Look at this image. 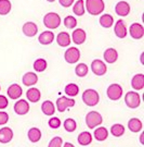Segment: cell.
Masks as SVG:
<instances>
[{
    "instance_id": "obj_1",
    "label": "cell",
    "mask_w": 144,
    "mask_h": 147,
    "mask_svg": "<svg viewBox=\"0 0 144 147\" xmlns=\"http://www.w3.org/2000/svg\"><path fill=\"white\" fill-rule=\"evenodd\" d=\"M105 5L103 0H86V9L91 16H99L104 11Z\"/></svg>"
},
{
    "instance_id": "obj_2",
    "label": "cell",
    "mask_w": 144,
    "mask_h": 147,
    "mask_svg": "<svg viewBox=\"0 0 144 147\" xmlns=\"http://www.w3.org/2000/svg\"><path fill=\"white\" fill-rule=\"evenodd\" d=\"M43 24H45V26L50 30L57 28L61 24V18L57 13L49 12L43 16Z\"/></svg>"
},
{
    "instance_id": "obj_3",
    "label": "cell",
    "mask_w": 144,
    "mask_h": 147,
    "mask_svg": "<svg viewBox=\"0 0 144 147\" xmlns=\"http://www.w3.org/2000/svg\"><path fill=\"white\" fill-rule=\"evenodd\" d=\"M82 100L87 106H95L100 100V95L95 89H86L82 94Z\"/></svg>"
},
{
    "instance_id": "obj_4",
    "label": "cell",
    "mask_w": 144,
    "mask_h": 147,
    "mask_svg": "<svg viewBox=\"0 0 144 147\" xmlns=\"http://www.w3.org/2000/svg\"><path fill=\"white\" fill-rule=\"evenodd\" d=\"M102 122L103 118L98 111H90L86 116V123L89 129H94L97 125H100Z\"/></svg>"
},
{
    "instance_id": "obj_5",
    "label": "cell",
    "mask_w": 144,
    "mask_h": 147,
    "mask_svg": "<svg viewBox=\"0 0 144 147\" xmlns=\"http://www.w3.org/2000/svg\"><path fill=\"white\" fill-rule=\"evenodd\" d=\"M125 102L131 109L138 108L140 106V104H141L140 95L138 93H135V92H128L126 94V96H125Z\"/></svg>"
},
{
    "instance_id": "obj_6",
    "label": "cell",
    "mask_w": 144,
    "mask_h": 147,
    "mask_svg": "<svg viewBox=\"0 0 144 147\" xmlns=\"http://www.w3.org/2000/svg\"><path fill=\"white\" fill-rule=\"evenodd\" d=\"M106 93H107V96L109 99L118 100L123 96V87L119 84H112L108 86Z\"/></svg>"
},
{
    "instance_id": "obj_7",
    "label": "cell",
    "mask_w": 144,
    "mask_h": 147,
    "mask_svg": "<svg viewBox=\"0 0 144 147\" xmlns=\"http://www.w3.org/2000/svg\"><path fill=\"white\" fill-rule=\"evenodd\" d=\"M64 58L66 60V62L68 63H76L80 58V51L79 49H77L76 47H71L68 48L65 55H64Z\"/></svg>"
},
{
    "instance_id": "obj_8",
    "label": "cell",
    "mask_w": 144,
    "mask_h": 147,
    "mask_svg": "<svg viewBox=\"0 0 144 147\" xmlns=\"http://www.w3.org/2000/svg\"><path fill=\"white\" fill-rule=\"evenodd\" d=\"M91 70H92V72L95 74V75L101 76V75H104V74L106 73L107 68H106L105 63L103 62V61L99 60V59H95V60H93L92 63H91Z\"/></svg>"
},
{
    "instance_id": "obj_9",
    "label": "cell",
    "mask_w": 144,
    "mask_h": 147,
    "mask_svg": "<svg viewBox=\"0 0 144 147\" xmlns=\"http://www.w3.org/2000/svg\"><path fill=\"white\" fill-rule=\"evenodd\" d=\"M75 106V100L67 98L65 96H62L57 100V107L59 112H64L68 107H74Z\"/></svg>"
},
{
    "instance_id": "obj_10",
    "label": "cell",
    "mask_w": 144,
    "mask_h": 147,
    "mask_svg": "<svg viewBox=\"0 0 144 147\" xmlns=\"http://www.w3.org/2000/svg\"><path fill=\"white\" fill-rule=\"evenodd\" d=\"M130 35L134 39H141L144 36V27L140 23H133L130 25Z\"/></svg>"
},
{
    "instance_id": "obj_11",
    "label": "cell",
    "mask_w": 144,
    "mask_h": 147,
    "mask_svg": "<svg viewBox=\"0 0 144 147\" xmlns=\"http://www.w3.org/2000/svg\"><path fill=\"white\" fill-rule=\"evenodd\" d=\"M14 111L20 116H24L29 111V104L25 99H20L14 105Z\"/></svg>"
},
{
    "instance_id": "obj_12",
    "label": "cell",
    "mask_w": 144,
    "mask_h": 147,
    "mask_svg": "<svg viewBox=\"0 0 144 147\" xmlns=\"http://www.w3.org/2000/svg\"><path fill=\"white\" fill-rule=\"evenodd\" d=\"M115 12L119 16H127L130 13V5L127 1H119L115 7Z\"/></svg>"
},
{
    "instance_id": "obj_13",
    "label": "cell",
    "mask_w": 144,
    "mask_h": 147,
    "mask_svg": "<svg viewBox=\"0 0 144 147\" xmlns=\"http://www.w3.org/2000/svg\"><path fill=\"white\" fill-rule=\"evenodd\" d=\"M73 42H75L76 45H81L86 42V38H87V35H86V32L83 31L82 28H77L73 32Z\"/></svg>"
},
{
    "instance_id": "obj_14",
    "label": "cell",
    "mask_w": 144,
    "mask_h": 147,
    "mask_svg": "<svg viewBox=\"0 0 144 147\" xmlns=\"http://www.w3.org/2000/svg\"><path fill=\"white\" fill-rule=\"evenodd\" d=\"M23 33L25 34L27 37H33L35 36L38 32V26L34 22H26L25 24L23 25Z\"/></svg>"
},
{
    "instance_id": "obj_15",
    "label": "cell",
    "mask_w": 144,
    "mask_h": 147,
    "mask_svg": "<svg viewBox=\"0 0 144 147\" xmlns=\"http://www.w3.org/2000/svg\"><path fill=\"white\" fill-rule=\"evenodd\" d=\"M12 138H13V131L10 127L5 126V127H2L0 130V143L7 144V143L10 142Z\"/></svg>"
},
{
    "instance_id": "obj_16",
    "label": "cell",
    "mask_w": 144,
    "mask_h": 147,
    "mask_svg": "<svg viewBox=\"0 0 144 147\" xmlns=\"http://www.w3.org/2000/svg\"><path fill=\"white\" fill-rule=\"evenodd\" d=\"M114 31H115V34L116 36L119 37V38H125L126 35H127V27H126V24L123 20H118L115 24V27H114Z\"/></svg>"
},
{
    "instance_id": "obj_17",
    "label": "cell",
    "mask_w": 144,
    "mask_h": 147,
    "mask_svg": "<svg viewBox=\"0 0 144 147\" xmlns=\"http://www.w3.org/2000/svg\"><path fill=\"white\" fill-rule=\"evenodd\" d=\"M22 93H23V89L19 84H12L8 88V96L11 99H17L22 96Z\"/></svg>"
},
{
    "instance_id": "obj_18",
    "label": "cell",
    "mask_w": 144,
    "mask_h": 147,
    "mask_svg": "<svg viewBox=\"0 0 144 147\" xmlns=\"http://www.w3.org/2000/svg\"><path fill=\"white\" fill-rule=\"evenodd\" d=\"M104 59L107 63H114L118 59V53L114 48H108L104 53Z\"/></svg>"
},
{
    "instance_id": "obj_19",
    "label": "cell",
    "mask_w": 144,
    "mask_h": 147,
    "mask_svg": "<svg viewBox=\"0 0 144 147\" xmlns=\"http://www.w3.org/2000/svg\"><path fill=\"white\" fill-rule=\"evenodd\" d=\"M26 97L31 102H37L40 100V90L36 87H31L26 92Z\"/></svg>"
},
{
    "instance_id": "obj_20",
    "label": "cell",
    "mask_w": 144,
    "mask_h": 147,
    "mask_svg": "<svg viewBox=\"0 0 144 147\" xmlns=\"http://www.w3.org/2000/svg\"><path fill=\"white\" fill-rule=\"evenodd\" d=\"M53 39H54V34L50 31L42 32L38 37V40L41 45H49L53 42Z\"/></svg>"
},
{
    "instance_id": "obj_21",
    "label": "cell",
    "mask_w": 144,
    "mask_h": 147,
    "mask_svg": "<svg viewBox=\"0 0 144 147\" xmlns=\"http://www.w3.org/2000/svg\"><path fill=\"white\" fill-rule=\"evenodd\" d=\"M38 82V76L34 72H27L23 76V84L25 86H33Z\"/></svg>"
},
{
    "instance_id": "obj_22",
    "label": "cell",
    "mask_w": 144,
    "mask_h": 147,
    "mask_svg": "<svg viewBox=\"0 0 144 147\" xmlns=\"http://www.w3.org/2000/svg\"><path fill=\"white\" fill-rule=\"evenodd\" d=\"M131 86L137 90L143 89L144 87V75L141 74H135L132 80H131Z\"/></svg>"
},
{
    "instance_id": "obj_23",
    "label": "cell",
    "mask_w": 144,
    "mask_h": 147,
    "mask_svg": "<svg viewBox=\"0 0 144 147\" xmlns=\"http://www.w3.org/2000/svg\"><path fill=\"white\" fill-rule=\"evenodd\" d=\"M57 42L61 47H67L71 44V36H69V34L66 33V32H61L57 35Z\"/></svg>"
},
{
    "instance_id": "obj_24",
    "label": "cell",
    "mask_w": 144,
    "mask_h": 147,
    "mask_svg": "<svg viewBox=\"0 0 144 147\" xmlns=\"http://www.w3.org/2000/svg\"><path fill=\"white\" fill-rule=\"evenodd\" d=\"M142 126H143L142 121L138 118H132L128 121V127L131 132H134V133L140 132L142 130Z\"/></svg>"
},
{
    "instance_id": "obj_25",
    "label": "cell",
    "mask_w": 144,
    "mask_h": 147,
    "mask_svg": "<svg viewBox=\"0 0 144 147\" xmlns=\"http://www.w3.org/2000/svg\"><path fill=\"white\" fill-rule=\"evenodd\" d=\"M41 110L46 116H53V113L55 112V108L53 102L50 100H46L43 101V104L41 105Z\"/></svg>"
},
{
    "instance_id": "obj_26",
    "label": "cell",
    "mask_w": 144,
    "mask_h": 147,
    "mask_svg": "<svg viewBox=\"0 0 144 147\" xmlns=\"http://www.w3.org/2000/svg\"><path fill=\"white\" fill-rule=\"evenodd\" d=\"M27 136L31 143H37L41 138V131L38 127H31L27 133Z\"/></svg>"
},
{
    "instance_id": "obj_27",
    "label": "cell",
    "mask_w": 144,
    "mask_h": 147,
    "mask_svg": "<svg viewBox=\"0 0 144 147\" xmlns=\"http://www.w3.org/2000/svg\"><path fill=\"white\" fill-rule=\"evenodd\" d=\"M92 142V135L89 132H82L78 135V143L82 146H87Z\"/></svg>"
},
{
    "instance_id": "obj_28",
    "label": "cell",
    "mask_w": 144,
    "mask_h": 147,
    "mask_svg": "<svg viewBox=\"0 0 144 147\" xmlns=\"http://www.w3.org/2000/svg\"><path fill=\"white\" fill-rule=\"evenodd\" d=\"M108 136V131L106 130V127H104V126H101V127H99L95 131H94V137H95V140L99 141V142H102V141H105Z\"/></svg>"
},
{
    "instance_id": "obj_29",
    "label": "cell",
    "mask_w": 144,
    "mask_h": 147,
    "mask_svg": "<svg viewBox=\"0 0 144 147\" xmlns=\"http://www.w3.org/2000/svg\"><path fill=\"white\" fill-rule=\"evenodd\" d=\"M114 23V18L111 14H103L101 18H100V24L102 25L103 27L105 28H109V27L113 25Z\"/></svg>"
},
{
    "instance_id": "obj_30",
    "label": "cell",
    "mask_w": 144,
    "mask_h": 147,
    "mask_svg": "<svg viewBox=\"0 0 144 147\" xmlns=\"http://www.w3.org/2000/svg\"><path fill=\"white\" fill-rule=\"evenodd\" d=\"M10 0H0V16H7L11 11Z\"/></svg>"
},
{
    "instance_id": "obj_31",
    "label": "cell",
    "mask_w": 144,
    "mask_h": 147,
    "mask_svg": "<svg viewBox=\"0 0 144 147\" xmlns=\"http://www.w3.org/2000/svg\"><path fill=\"white\" fill-rule=\"evenodd\" d=\"M78 93H79V87H78V85L74 84V83H71V84H68L65 86V94L68 95L69 97H74V96L78 95Z\"/></svg>"
},
{
    "instance_id": "obj_32",
    "label": "cell",
    "mask_w": 144,
    "mask_h": 147,
    "mask_svg": "<svg viewBox=\"0 0 144 147\" xmlns=\"http://www.w3.org/2000/svg\"><path fill=\"white\" fill-rule=\"evenodd\" d=\"M73 11L74 13L78 16H81L85 14V7H83V0H78L77 2L74 5V8H73Z\"/></svg>"
},
{
    "instance_id": "obj_33",
    "label": "cell",
    "mask_w": 144,
    "mask_h": 147,
    "mask_svg": "<svg viewBox=\"0 0 144 147\" xmlns=\"http://www.w3.org/2000/svg\"><path fill=\"white\" fill-rule=\"evenodd\" d=\"M88 71H89V69H88L87 64H85V63H79L77 67L75 68L76 75L79 76V78H83V76H86V75L88 74Z\"/></svg>"
},
{
    "instance_id": "obj_34",
    "label": "cell",
    "mask_w": 144,
    "mask_h": 147,
    "mask_svg": "<svg viewBox=\"0 0 144 147\" xmlns=\"http://www.w3.org/2000/svg\"><path fill=\"white\" fill-rule=\"evenodd\" d=\"M47 69V61L45 59H37L36 61L34 62V70L37 72H43Z\"/></svg>"
},
{
    "instance_id": "obj_35",
    "label": "cell",
    "mask_w": 144,
    "mask_h": 147,
    "mask_svg": "<svg viewBox=\"0 0 144 147\" xmlns=\"http://www.w3.org/2000/svg\"><path fill=\"white\" fill-rule=\"evenodd\" d=\"M111 133L116 137L121 136V135H123V133H125V127H123V125L119 124V123L114 124V125L111 127Z\"/></svg>"
},
{
    "instance_id": "obj_36",
    "label": "cell",
    "mask_w": 144,
    "mask_h": 147,
    "mask_svg": "<svg viewBox=\"0 0 144 147\" xmlns=\"http://www.w3.org/2000/svg\"><path fill=\"white\" fill-rule=\"evenodd\" d=\"M77 127V123L74 119H71L68 118L64 121V129L66 130L67 132H74Z\"/></svg>"
},
{
    "instance_id": "obj_37",
    "label": "cell",
    "mask_w": 144,
    "mask_h": 147,
    "mask_svg": "<svg viewBox=\"0 0 144 147\" xmlns=\"http://www.w3.org/2000/svg\"><path fill=\"white\" fill-rule=\"evenodd\" d=\"M64 25L67 27V28H75L76 25H77V20L72 16H68L64 19Z\"/></svg>"
},
{
    "instance_id": "obj_38",
    "label": "cell",
    "mask_w": 144,
    "mask_h": 147,
    "mask_svg": "<svg viewBox=\"0 0 144 147\" xmlns=\"http://www.w3.org/2000/svg\"><path fill=\"white\" fill-rule=\"evenodd\" d=\"M49 126L51 129H57L61 126V120L57 117H53L49 120Z\"/></svg>"
},
{
    "instance_id": "obj_39",
    "label": "cell",
    "mask_w": 144,
    "mask_h": 147,
    "mask_svg": "<svg viewBox=\"0 0 144 147\" xmlns=\"http://www.w3.org/2000/svg\"><path fill=\"white\" fill-rule=\"evenodd\" d=\"M62 143H63V140L60 136H57L50 141L48 147H62Z\"/></svg>"
},
{
    "instance_id": "obj_40",
    "label": "cell",
    "mask_w": 144,
    "mask_h": 147,
    "mask_svg": "<svg viewBox=\"0 0 144 147\" xmlns=\"http://www.w3.org/2000/svg\"><path fill=\"white\" fill-rule=\"evenodd\" d=\"M9 121V115L5 111H0V125L5 124Z\"/></svg>"
},
{
    "instance_id": "obj_41",
    "label": "cell",
    "mask_w": 144,
    "mask_h": 147,
    "mask_svg": "<svg viewBox=\"0 0 144 147\" xmlns=\"http://www.w3.org/2000/svg\"><path fill=\"white\" fill-rule=\"evenodd\" d=\"M9 101L7 99V97L3 95H0V109H5L8 107Z\"/></svg>"
},
{
    "instance_id": "obj_42",
    "label": "cell",
    "mask_w": 144,
    "mask_h": 147,
    "mask_svg": "<svg viewBox=\"0 0 144 147\" xmlns=\"http://www.w3.org/2000/svg\"><path fill=\"white\" fill-rule=\"evenodd\" d=\"M59 1H60V5L64 8H69L74 3V0H59Z\"/></svg>"
},
{
    "instance_id": "obj_43",
    "label": "cell",
    "mask_w": 144,
    "mask_h": 147,
    "mask_svg": "<svg viewBox=\"0 0 144 147\" xmlns=\"http://www.w3.org/2000/svg\"><path fill=\"white\" fill-rule=\"evenodd\" d=\"M64 147H75L73 144H71V143H65L64 144Z\"/></svg>"
},
{
    "instance_id": "obj_44",
    "label": "cell",
    "mask_w": 144,
    "mask_h": 147,
    "mask_svg": "<svg viewBox=\"0 0 144 147\" xmlns=\"http://www.w3.org/2000/svg\"><path fill=\"white\" fill-rule=\"evenodd\" d=\"M143 137H144V135H143V133H142V135H141V138H140V141H141V143H142V144H144Z\"/></svg>"
},
{
    "instance_id": "obj_45",
    "label": "cell",
    "mask_w": 144,
    "mask_h": 147,
    "mask_svg": "<svg viewBox=\"0 0 144 147\" xmlns=\"http://www.w3.org/2000/svg\"><path fill=\"white\" fill-rule=\"evenodd\" d=\"M48 2H54V0H47Z\"/></svg>"
},
{
    "instance_id": "obj_46",
    "label": "cell",
    "mask_w": 144,
    "mask_h": 147,
    "mask_svg": "<svg viewBox=\"0 0 144 147\" xmlns=\"http://www.w3.org/2000/svg\"><path fill=\"white\" fill-rule=\"evenodd\" d=\"M0 89H1V86H0Z\"/></svg>"
}]
</instances>
